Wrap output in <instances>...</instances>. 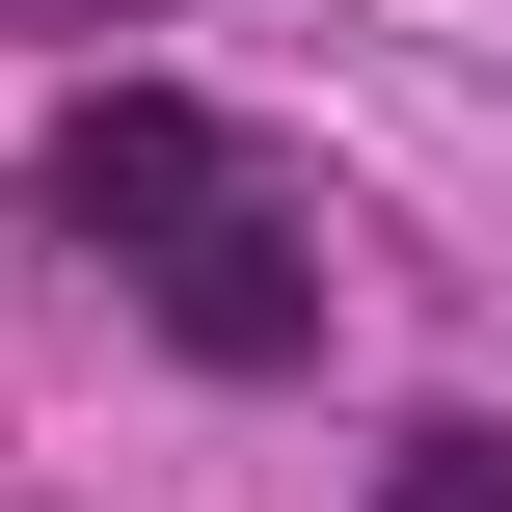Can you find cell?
<instances>
[{
    "label": "cell",
    "instance_id": "obj_1",
    "mask_svg": "<svg viewBox=\"0 0 512 512\" xmlns=\"http://www.w3.org/2000/svg\"><path fill=\"white\" fill-rule=\"evenodd\" d=\"M54 216H81V243H135V270H162V243H216V216H243V135H216V108H189V81H108V108H81V135H54Z\"/></svg>",
    "mask_w": 512,
    "mask_h": 512
},
{
    "label": "cell",
    "instance_id": "obj_2",
    "mask_svg": "<svg viewBox=\"0 0 512 512\" xmlns=\"http://www.w3.org/2000/svg\"><path fill=\"white\" fill-rule=\"evenodd\" d=\"M135 297H162V351H189V378H297V351H324V270H297V216H270V189H243L216 243H162Z\"/></svg>",
    "mask_w": 512,
    "mask_h": 512
},
{
    "label": "cell",
    "instance_id": "obj_3",
    "mask_svg": "<svg viewBox=\"0 0 512 512\" xmlns=\"http://www.w3.org/2000/svg\"><path fill=\"white\" fill-rule=\"evenodd\" d=\"M378 512H512V432H405V459H378Z\"/></svg>",
    "mask_w": 512,
    "mask_h": 512
}]
</instances>
